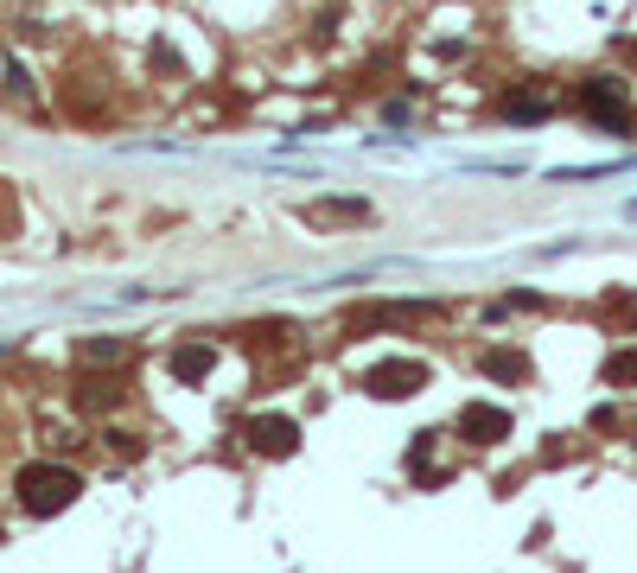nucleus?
<instances>
[{
  "label": "nucleus",
  "mask_w": 637,
  "mask_h": 573,
  "mask_svg": "<svg viewBox=\"0 0 637 573\" xmlns=\"http://www.w3.org/2000/svg\"><path fill=\"white\" fill-rule=\"evenodd\" d=\"M13 491H20L26 516H58V510H71V503H77L83 478L71 472V465H26Z\"/></svg>",
  "instance_id": "1"
},
{
  "label": "nucleus",
  "mask_w": 637,
  "mask_h": 573,
  "mask_svg": "<svg viewBox=\"0 0 637 573\" xmlns=\"http://www.w3.org/2000/svg\"><path fill=\"white\" fill-rule=\"evenodd\" d=\"M587 115L599 121V128H612V134H625V90H618V77H593L587 83Z\"/></svg>",
  "instance_id": "2"
},
{
  "label": "nucleus",
  "mask_w": 637,
  "mask_h": 573,
  "mask_svg": "<svg viewBox=\"0 0 637 573\" xmlns=\"http://www.w3.org/2000/svg\"><path fill=\"white\" fill-rule=\"evenodd\" d=\"M249 440H255V453L281 459V453H294V446H300V427L287 421V414H255V421H249Z\"/></svg>",
  "instance_id": "3"
},
{
  "label": "nucleus",
  "mask_w": 637,
  "mask_h": 573,
  "mask_svg": "<svg viewBox=\"0 0 637 573\" xmlns=\"http://www.w3.org/2000/svg\"><path fill=\"white\" fill-rule=\"evenodd\" d=\"M421 382H427V363L395 357V363H383V370H370V395H415Z\"/></svg>",
  "instance_id": "4"
},
{
  "label": "nucleus",
  "mask_w": 637,
  "mask_h": 573,
  "mask_svg": "<svg viewBox=\"0 0 637 573\" xmlns=\"http://www.w3.org/2000/svg\"><path fill=\"white\" fill-rule=\"evenodd\" d=\"M459 433H466L472 446H491V440H504V433H510V414L491 408V402H472L466 414H459Z\"/></svg>",
  "instance_id": "5"
},
{
  "label": "nucleus",
  "mask_w": 637,
  "mask_h": 573,
  "mask_svg": "<svg viewBox=\"0 0 637 573\" xmlns=\"http://www.w3.org/2000/svg\"><path fill=\"white\" fill-rule=\"evenodd\" d=\"M211 363H217V351H211V344H179V351H172V370H179L185 382L211 376Z\"/></svg>",
  "instance_id": "6"
},
{
  "label": "nucleus",
  "mask_w": 637,
  "mask_h": 573,
  "mask_svg": "<svg viewBox=\"0 0 637 573\" xmlns=\"http://www.w3.org/2000/svg\"><path fill=\"white\" fill-rule=\"evenodd\" d=\"M504 115H510V121H542L548 102H542V96H516V102H504Z\"/></svg>",
  "instance_id": "7"
},
{
  "label": "nucleus",
  "mask_w": 637,
  "mask_h": 573,
  "mask_svg": "<svg viewBox=\"0 0 637 573\" xmlns=\"http://www.w3.org/2000/svg\"><path fill=\"white\" fill-rule=\"evenodd\" d=\"M83 357H90V363H115V357H128V344H115V338H90V344H83Z\"/></svg>",
  "instance_id": "8"
},
{
  "label": "nucleus",
  "mask_w": 637,
  "mask_h": 573,
  "mask_svg": "<svg viewBox=\"0 0 637 573\" xmlns=\"http://www.w3.org/2000/svg\"><path fill=\"white\" fill-rule=\"evenodd\" d=\"M485 370H491V376H523V357H516V351H491Z\"/></svg>",
  "instance_id": "9"
},
{
  "label": "nucleus",
  "mask_w": 637,
  "mask_h": 573,
  "mask_svg": "<svg viewBox=\"0 0 637 573\" xmlns=\"http://www.w3.org/2000/svg\"><path fill=\"white\" fill-rule=\"evenodd\" d=\"M612 382H631L637 376V351H625V357H612V370H606Z\"/></svg>",
  "instance_id": "10"
}]
</instances>
